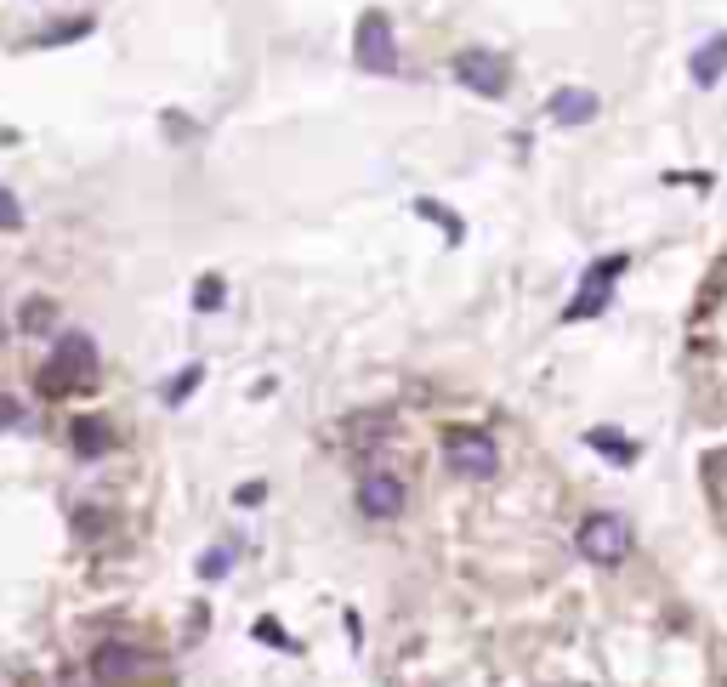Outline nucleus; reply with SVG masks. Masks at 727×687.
I'll return each mask as SVG.
<instances>
[{"instance_id": "f257e3e1", "label": "nucleus", "mask_w": 727, "mask_h": 687, "mask_svg": "<svg viewBox=\"0 0 727 687\" xmlns=\"http://www.w3.org/2000/svg\"><path fill=\"white\" fill-rule=\"evenodd\" d=\"M97 381V341L91 335H80V330H69L63 341H57V353H52V364L40 370V392H69V387H91Z\"/></svg>"}, {"instance_id": "f03ea898", "label": "nucleus", "mask_w": 727, "mask_h": 687, "mask_svg": "<svg viewBox=\"0 0 727 687\" xmlns=\"http://www.w3.org/2000/svg\"><path fill=\"white\" fill-rule=\"evenodd\" d=\"M574 546H580L586 563L614 568V563H625V551H631V523L614 517V511H591L586 523H580V534H574Z\"/></svg>"}, {"instance_id": "7ed1b4c3", "label": "nucleus", "mask_w": 727, "mask_h": 687, "mask_svg": "<svg viewBox=\"0 0 727 687\" xmlns=\"http://www.w3.org/2000/svg\"><path fill=\"white\" fill-rule=\"evenodd\" d=\"M444 460H449V472H461V477H495L500 472L495 438L478 432V426H449L444 432Z\"/></svg>"}, {"instance_id": "20e7f679", "label": "nucleus", "mask_w": 727, "mask_h": 687, "mask_svg": "<svg viewBox=\"0 0 727 687\" xmlns=\"http://www.w3.org/2000/svg\"><path fill=\"white\" fill-rule=\"evenodd\" d=\"M353 57H358V69H370V74H392V69H398V40H392V18L381 12V6H370V12L358 18Z\"/></svg>"}, {"instance_id": "39448f33", "label": "nucleus", "mask_w": 727, "mask_h": 687, "mask_svg": "<svg viewBox=\"0 0 727 687\" xmlns=\"http://www.w3.org/2000/svg\"><path fill=\"white\" fill-rule=\"evenodd\" d=\"M631 267V256H597V262L586 267V279H580V296L568 301L563 318H597L608 307V296H614V284H620V273Z\"/></svg>"}, {"instance_id": "423d86ee", "label": "nucleus", "mask_w": 727, "mask_h": 687, "mask_svg": "<svg viewBox=\"0 0 727 687\" xmlns=\"http://www.w3.org/2000/svg\"><path fill=\"white\" fill-rule=\"evenodd\" d=\"M455 80H461L466 91H478V97H506L512 69H506V57H495V52H461L455 57Z\"/></svg>"}, {"instance_id": "0eeeda50", "label": "nucleus", "mask_w": 727, "mask_h": 687, "mask_svg": "<svg viewBox=\"0 0 727 687\" xmlns=\"http://www.w3.org/2000/svg\"><path fill=\"white\" fill-rule=\"evenodd\" d=\"M409 500L404 489V477H392V472H364V483H358V511L364 517H375V523H387V517H398Z\"/></svg>"}, {"instance_id": "6e6552de", "label": "nucleus", "mask_w": 727, "mask_h": 687, "mask_svg": "<svg viewBox=\"0 0 727 687\" xmlns=\"http://www.w3.org/2000/svg\"><path fill=\"white\" fill-rule=\"evenodd\" d=\"M148 665H154V659H148L142 648H131V642H103V648L91 653V676H97L103 687H114V682H137V676H142Z\"/></svg>"}, {"instance_id": "1a4fd4ad", "label": "nucleus", "mask_w": 727, "mask_h": 687, "mask_svg": "<svg viewBox=\"0 0 727 687\" xmlns=\"http://www.w3.org/2000/svg\"><path fill=\"white\" fill-rule=\"evenodd\" d=\"M597 91H586V86H563V91H551V103H546V114L557 125H591L597 120Z\"/></svg>"}, {"instance_id": "9d476101", "label": "nucleus", "mask_w": 727, "mask_h": 687, "mask_svg": "<svg viewBox=\"0 0 727 687\" xmlns=\"http://www.w3.org/2000/svg\"><path fill=\"white\" fill-rule=\"evenodd\" d=\"M69 443H74V455H80V460H97V455L114 449V432H108L97 415H80V421L69 426Z\"/></svg>"}, {"instance_id": "9b49d317", "label": "nucleus", "mask_w": 727, "mask_h": 687, "mask_svg": "<svg viewBox=\"0 0 727 687\" xmlns=\"http://www.w3.org/2000/svg\"><path fill=\"white\" fill-rule=\"evenodd\" d=\"M688 74H693V86H716V80L727 74V35H710L705 46L693 52Z\"/></svg>"}, {"instance_id": "f8f14e48", "label": "nucleus", "mask_w": 727, "mask_h": 687, "mask_svg": "<svg viewBox=\"0 0 727 687\" xmlns=\"http://www.w3.org/2000/svg\"><path fill=\"white\" fill-rule=\"evenodd\" d=\"M387 432H392V415H353L341 438L353 443V449H370V443H381Z\"/></svg>"}, {"instance_id": "ddd939ff", "label": "nucleus", "mask_w": 727, "mask_h": 687, "mask_svg": "<svg viewBox=\"0 0 727 687\" xmlns=\"http://www.w3.org/2000/svg\"><path fill=\"white\" fill-rule=\"evenodd\" d=\"M586 443H591V449H603L608 460H620V466H631V460H637V443L620 438V432H608V426H591Z\"/></svg>"}, {"instance_id": "4468645a", "label": "nucleus", "mask_w": 727, "mask_h": 687, "mask_svg": "<svg viewBox=\"0 0 727 687\" xmlns=\"http://www.w3.org/2000/svg\"><path fill=\"white\" fill-rule=\"evenodd\" d=\"M52 318H57V307H52V301H29V307L18 313V324H23L29 335H40V330H52Z\"/></svg>"}, {"instance_id": "2eb2a0df", "label": "nucleus", "mask_w": 727, "mask_h": 687, "mask_svg": "<svg viewBox=\"0 0 727 687\" xmlns=\"http://www.w3.org/2000/svg\"><path fill=\"white\" fill-rule=\"evenodd\" d=\"M23 228V205H18V194L0 182V233H18Z\"/></svg>"}, {"instance_id": "dca6fc26", "label": "nucleus", "mask_w": 727, "mask_h": 687, "mask_svg": "<svg viewBox=\"0 0 727 687\" xmlns=\"http://www.w3.org/2000/svg\"><path fill=\"white\" fill-rule=\"evenodd\" d=\"M199 381H205V364H188V370H182L177 381H171V392H165V404H182V398H188V392H194Z\"/></svg>"}, {"instance_id": "f3484780", "label": "nucleus", "mask_w": 727, "mask_h": 687, "mask_svg": "<svg viewBox=\"0 0 727 687\" xmlns=\"http://www.w3.org/2000/svg\"><path fill=\"white\" fill-rule=\"evenodd\" d=\"M80 35H91V18H74V23H57V29H46V35H40V46H63V40H80Z\"/></svg>"}, {"instance_id": "a211bd4d", "label": "nucleus", "mask_w": 727, "mask_h": 687, "mask_svg": "<svg viewBox=\"0 0 727 687\" xmlns=\"http://www.w3.org/2000/svg\"><path fill=\"white\" fill-rule=\"evenodd\" d=\"M194 307L199 313H216V307H222V279H216V273L194 284Z\"/></svg>"}, {"instance_id": "6ab92c4d", "label": "nucleus", "mask_w": 727, "mask_h": 687, "mask_svg": "<svg viewBox=\"0 0 727 687\" xmlns=\"http://www.w3.org/2000/svg\"><path fill=\"white\" fill-rule=\"evenodd\" d=\"M415 211H421V216H432V222H444V233H449V239H461V222H455V216H449L444 205H432V199H415Z\"/></svg>"}, {"instance_id": "aec40b11", "label": "nucleus", "mask_w": 727, "mask_h": 687, "mask_svg": "<svg viewBox=\"0 0 727 687\" xmlns=\"http://www.w3.org/2000/svg\"><path fill=\"white\" fill-rule=\"evenodd\" d=\"M228 551H211V557H199V574H205V580H222V574H228Z\"/></svg>"}, {"instance_id": "412c9836", "label": "nucleus", "mask_w": 727, "mask_h": 687, "mask_svg": "<svg viewBox=\"0 0 727 687\" xmlns=\"http://www.w3.org/2000/svg\"><path fill=\"white\" fill-rule=\"evenodd\" d=\"M6 426H23V404H18V398H6V392H0V432H6Z\"/></svg>"}, {"instance_id": "4be33fe9", "label": "nucleus", "mask_w": 727, "mask_h": 687, "mask_svg": "<svg viewBox=\"0 0 727 687\" xmlns=\"http://www.w3.org/2000/svg\"><path fill=\"white\" fill-rule=\"evenodd\" d=\"M256 636H262L267 648H290V636H284L279 625H273V619H262V625H256Z\"/></svg>"}, {"instance_id": "5701e85b", "label": "nucleus", "mask_w": 727, "mask_h": 687, "mask_svg": "<svg viewBox=\"0 0 727 687\" xmlns=\"http://www.w3.org/2000/svg\"><path fill=\"white\" fill-rule=\"evenodd\" d=\"M262 494H267V483H239V489H233V500H239V506H256Z\"/></svg>"}]
</instances>
